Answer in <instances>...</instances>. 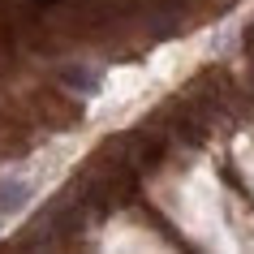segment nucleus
I'll return each mask as SVG.
<instances>
[{"label":"nucleus","mask_w":254,"mask_h":254,"mask_svg":"<svg viewBox=\"0 0 254 254\" xmlns=\"http://www.w3.org/2000/svg\"><path fill=\"white\" fill-rule=\"evenodd\" d=\"M26 198H30V186H26V181H17V177H4V181H0V215H4V211H17Z\"/></svg>","instance_id":"nucleus-1"}]
</instances>
